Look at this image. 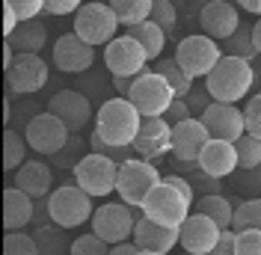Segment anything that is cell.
Segmentation results:
<instances>
[{"mask_svg": "<svg viewBox=\"0 0 261 255\" xmlns=\"http://www.w3.org/2000/svg\"><path fill=\"white\" fill-rule=\"evenodd\" d=\"M231 184H234L238 193H244L246 199H261V166H252V169H234Z\"/></svg>", "mask_w": 261, "mask_h": 255, "instance_id": "cell-35", "label": "cell"}, {"mask_svg": "<svg viewBox=\"0 0 261 255\" xmlns=\"http://www.w3.org/2000/svg\"><path fill=\"white\" fill-rule=\"evenodd\" d=\"M83 42H89L92 48L98 45H110L119 33V18H116L113 6L110 3H98V0H89L83 3L74 15V30Z\"/></svg>", "mask_w": 261, "mask_h": 255, "instance_id": "cell-7", "label": "cell"}, {"mask_svg": "<svg viewBox=\"0 0 261 255\" xmlns=\"http://www.w3.org/2000/svg\"><path fill=\"white\" fill-rule=\"evenodd\" d=\"M211 101H214V98H211V92H208V89H193V92L187 95V104H190V110L199 113V116L208 110V104H211Z\"/></svg>", "mask_w": 261, "mask_h": 255, "instance_id": "cell-48", "label": "cell"}, {"mask_svg": "<svg viewBox=\"0 0 261 255\" xmlns=\"http://www.w3.org/2000/svg\"><path fill=\"white\" fill-rule=\"evenodd\" d=\"M68 134H71L68 125L60 116H54L50 110L36 113L27 122V128H24V137H27L30 148L39 151V155H45V158H54L57 151H63L68 145Z\"/></svg>", "mask_w": 261, "mask_h": 255, "instance_id": "cell-12", "label": "cell"}, {"mask_svg": "<svg viewBox=\"0 0 261 255\" xmlns=\"http://www.w3.org/2000/svg\"><path fill=\"white\" fill-rule=\"evenodd\" d=\"M252 45H255V50H258V57H261V18L255 21V27H252Z\"/></svg>", "mask_w": 261, "mask_h": 255, "instance_id": "cell-55", "label": "cell"}, {"mask_svg": "<svg viewBox=\"0 0 261 255\" xmlns=\"http://www.w3.org/2000/svg\"><path fill=\"white\" fill-rule=\"evenodd\" d=\"M234 232H246V228H258L261 232V199H244L241 205H234Z\"/></svg>", "mask_w": 261, "mask_h": 255, "instance_id": "cell-33", "label": "cell"}, {"mask_svg": "<svg viewBox=\"0 0 261 255\" xmlns=\"http://www.w3.org/2000/svg\"><path fill=\"white\" fill-rule=\"evenodd\" d=\"M238 169H252V166H261V140L252 137V134H244L238 143Z\"/></svg>", "mask_w": 261, "mask_h": 255, "instance_id": "cell-34", "label": "cell"}, {"mask_svg": "<svg viewBox=\"0 0 261 255\" xmlns=\"http://www.w3.org/2000/svg\"><path fill=\"white\" fill-rule=\"evenodd\" d=\"M163 181V175L143 158H130L125 160L122 166H119V184H116V193H119V199L130 208H143L146 202V196L158 184Z\"/></svg>", "mask_w": 261, "mask_h": 255, "instance_id": "cell-8", "label": "cell"}, {"mask_svg": "<svg viewBox=\"0 0 261 255\" xmlns=\"http://www.w3.org/2000/svg\"><path fill=\"white\" fill-rule=\"evenodd\" d=\"M143 125V113L130 104V98L113 95L107 98L95 113V134L110 145L130 148Z\"/></svg>", "mask_w": 261, "mask_h": 255, "instance_id": "cell-1", "label": "cell"}, {"mask_svg": "<svg viewBox=\"0 0 261 255\" xmlns=\"http://www.w3.org/2000/svg\"><path fill=\"white\" fill-rule=\"evenodd\" d=\"M48 208H50V223L60 228H77V225L92 220V196L86 190H81L77 184H63L48 196Z\"/></svg>", "mask_w": 261, "mask_h": 255, "instance_id": "cell-5", "label": "cell"}, {"mask_svg": "<svg viewBox=\"0 0 261 255\" xmlns=\"http://www.w3.org/2000/svg\"><path fill=\"white\" fill-rule=\"evenodd\" d=\"M86 0H45V12L50 15H77Z\"/></svg>", "mask_w": 261, "mask_h": 255, "instance_id": "cell-45", "label": "cell"}, {"mask_svg": "<svg viewBox=\"0 0 261 255\" xmlns=\"http://www.w3.org/2000/svg\"><path fill=\"white\" fill-rule=\"evenodd\" d=\"M89 148H92V151H98V155H107V158H113L116 163H125V160L134 158V148H122V145H110V143H104V140L98 137L95 131L89 134Z\"/></svg>", "mask_w": 261, "mask_h": 255, "instance_id": "cell-39", "label": "cell"}, {"mask_svg": "<svg viewBox=\"0 0 261 255\" xmlns=\"http://www.w3.org/2000/svg\"><path fill=\"white\" fill-rule=\"evenodd\" d=\"M3 255H39V243L27 232H6Z\"/></svg>", "mask_w": 261, "mask_h": 255, "instance_id": "cell-36", "label": "cell"}, {"mask_svg": "<svg viewBox=\"0 0 261 255\" xmlns=\"http://www.w3.org/2000/svg\"><path fill=\"white\" fill-rule=\"evenodd\" d=\"M36 228L39 225H50V208H48V199H36V217H33Z\"/></svg>", "mask_w": 261, "mask_h": 255, "instance_id": "cell-50", "label": "cell"}, {"mask_svg": "<svg viewBox=\"0 0 261 255\" xmlns=\"http://www.w3.org/2000/svg\"><path fill=\"white\" fill-rule=\"evenodd\" d=\"M110 255H140V246L134 240H122V243L110 246Z\"/></svg>", "mask_w": 261, "mask_h": 255, "instance_id": "cell-52", "label": "cell"}, {"mask_svg": "<svg viewBox=\"0 0 261 255\" xmlns=\"http://www.w3.org/2000/svg\"><path fill=\"white\" fill-rule=\"evenodd\" d=\"M223 54H226V57H241L246 63H252V60L258 57V50L252 45V27H244V24H241L238 33L228 36L226 42H223Z\"/></svg>", "mask_w": 261, "mask_h": 255, "instance_id": "cell-32", "label": "cell"}, {"mask_svg": "<svg viewBox=\"0 0 261 255\" xmlns=\"http://www.w3.org/2000/svg\"><path fill=\"white\" fill-rule=\"evenodd\" d=\"M190 184H193V190L199 193V196H214V193H223V181H220V178L205 175L202 169L190 178Z\"/></svg>", "mask_w": 261, "mask_h": 255, "instance_id": "cell-43", "label": "cell"}, {"mask_svg": "<svg viewBox=\"0 0 261 255\" xmlns=\"http://www.w3.org/2000/svg\"><path fill=\"white\" fill-rule=\"evenodd\" d=\"M128 98H130V104L143 113V119H148V116H166L169 104H172L178 95H175L172 86L163 80V74L146 68L143 74H137L134 89H130Z\"/></svg>", "mask_w": 261, "mask_h": 255, "instance_id": "cell-9", "label": "cell"}, {"mask_svg": "<svg viewBox=\"0 0 261 255\" xmlns=\"http://www.w3.org/2000/svg\"><path fill=\"white\" fill-rule=\"evenodd\" d=\"M104 65L113 78H137L146 71L148 54L137 39L125 33V36H116L110 45H104Z\"/></svg>", "mask_w": 261, "mask_h": 255, "instance_id": "cell-13", "label": "cell"}, {"mask_svg": "<svg viewBox=\"0 0 261 255\" xmlns=\"http://www.w3.org/2000/svg\"><path fill=\"white\" fill-rule=\"evenodd\" d=\"M119 166H122V163H116L113 158L98 155V151H89V155H83L81 163L71 169V175H74V184H77L81 190H86L92 199H104V196L116 193Z\"/></svg>", "mask_w": 261, "mask_h": 255, "instance_id": "cell-4", "label": "cell"}, {"mask_svg": "<svg viewBox=\"0 0 261 255\" xmlns=\"http://www.w3.org/2000/svg\"><path fill=\"white\" fill-rule=\"evenodd\" d=\"M190 113H193V110H190L187 98H175V101L169 104V110H166L163 119H166L169 125H178V122H184V119H190Z\"/></svg>", "mask_w": 261, "mask_h": 255, "instance_id": "cell-47", "label": "cell"}, {"mask_svg": "<svg viewBox=\"0 0 261 255\" xmlns=\"http://www.w3.org/2000/svg\"><path fill=\"white\" fill-rule=\"evenodd\" d=\"M199 27L205 36H211L214 42H226L228 36H234L241 27V15L228 0H208L199 9Z\"/></svg>", "mask_w": 261, "mask_h": 255, "instance_id": "cell-18", "label": "cell"}, {"mask_svg": "<svg viewBox=\"0 0 261 255\" xmlns=\"http://www.w3.org/2000/svg\"><path fill=\"white\" fill-rule=\"evenodd\" d=\"M134 80H137V78H113V89H116V95L128 98V95H130V89H134Z\"/></svg>", "mask_w": 261, "mask_h": 255, "instance_id": "cell-53", "label": "cell"}, {"mask_svg": "<svg viewBox=\"0 0 261 255\" xmlns=\"http://www.w3.org/2000/svg\"><path fill=\"white\" fill-rule=\"evenodd\" d=\"M211 140H228V143H238L241 137L246 134V119L244 110H238L234 104H223V101H211L208 110L199 116Z\"/></svg>", "mask_w": 261, "mask_h": 255, "instance_id": "cell-16", "label": "cell"}, {"mask_svg": "<svg viewBox=\"0 0 261 255\" xmlns=\"http://www.w3.org/2000/svg\"><path fill=\"white\" fill-rule=\"evenodd\" d=\"M199 169L211 178H220V181L234 175V169H238V148H234V143H228V140H211V143L205 145L202 158H199Z\"/></svg>", "mask_w": 261, "mask_h": 255, "instance_id": "cell-22", "label": "cell"}, {"mask_svg": "<svg viewBox=\"0 0 261 255\" xmlns=\"http://www.w3.org/2000/svg\"><path fill=\"white\" fill-rule=\"evenodd\" d=\"M244 119H246V134H252V137H258L261 140V92L246 101Z\"/></svg>", "mask_w": 261, "mask_h": 255, "instance_id": "cell-41", "label": "cell"}, {"mask_svg": "<svg viewBox=\"0 0 261 255\" xmlns=\"http://www.w3.org/2000/svg\"><path fill=\"white\" fill-rule=\"evenodd\" d=\"M134 155L143 160L163 158L166 151H172V125L163 116H148L140 125V134L134 140Z\"/></svg>", "mask_w": 261, "mask_h": 255, "instance_id": "cell-17", "label": "cell"}, {"mask_svg": "<svg viewBox=\"0 0 261 255\" xmlns=\"http://www.w3.org/2000/svg\"><path fill=\"white\" fill-rule=\"evenodd\" d=\"M6 9H12L21 21H33L39 12H45V0H3Z\"/></svg>", "mask_w": 261, "mask_h": 255, "instance_id": "cell-40", "label": "cell"}, {"mask_svg": "<svg viewBox=\"0 0 261 255\" xmlns=\"http://www.w3.org/2000/svg\"><path fill=\"white\" fill-rule=\"evenodd\" d=\"M208 255H238V232L234 228H226L220 235V240H217V246Z\"/></svg>", "mask_w": 261, "mask_h": 255, "instance_id": "cell-46", "label": "cell"}, {"mask_svg": "<svg viewBox=\"0 0 261 255\" xmlns=\"http://www.w3.org/2000/svg\"><path fill=\"white\" fill-rule=\"evenodd\" d=\"M255 83V71L252 63H246L241 57H223L220 65L205 78V89L211 92L214 101L223 104H238L241 98H246V92Z\"/></svg>", "mask_w": 261, "mask_h": 255, "instance_id": "cell-2", "label": "cell"}, {"mask_svg": "<svg viewBox=\"0 0 261 255\" xmlns=\"http://www.w3.org/2000/svg\"><path fill=\"white\" fill-rule=\"evenodd\" d=\"M128 36L143 45V50L148 54V60H158V57L163 54L166 33H163L154 21H143V24H137V27H128Z\"/></svg>", "mask_w": 261, "mask_h": 255, "instance_id": "cell-28", "label": "cell"}, {"mask_svg": "<svg viewBox=\"0 0 261 255\" xmlns=\"http://www.w3.org/2000/svg\"><path fill=\"white\" fill-rule=\"evenodd\" d=\"M48 110L54 116H60L71 134H77L92 122V101L89 95H83L81 89H63L48 101Z\"/></svg>", "mask_w": 261, "mask_h": 255, "instance_id": "cell-19", "label": "cell"}, {"mask_svg": "<svg viewBox=\"0 0 261 255\" xmlns=\"http://www.w3.org/2000/svg\"><path fill=\"white\" fill-rule=\"evenodd\" d=\"M238 6L246 9V12H252V15L261 18V0H238Z\"/></svg>", "mask_w": 261, "mask_h": 255, "instance_id": "cell-54", "label": "cell"}, {"mask_svg": "<svg viewBox=\"0 0 261 255\" xmlns=\"http://www.w3.org/2000/svg\"><path fill=\"white\" fill-rule=\"evenodd\" d=\"M196 211H199V214H205V217H211L223 232L231 228V223H234V205H231V199H226L223 193L199 196V199H196Z\"/></svg>", "mask_w": 261, "mask_h": 255, "instance_id": "cell-26", "label": "cell"}, {"mask_svg": "<svg viewBox=\"0 0 261 255\" xmlns=\"http://www.w3.org/2000/svg\"><path fill=\"white\" fill-rule=\"evenodd\" d=\"M226 54H223V48L214 42L211 36H205V33H196V36H187V39H181L178 48H175V63L190 74V78H208L214 68L220 65V60H223Z\"/></svg>", "mask_w": 261, "mask_h": 255, "instance_id": "cell-6", "label": "cell"}, {"mask_svg": "<svg viewBox=\"0 0 261 255\" xmlns=\"http://www.w3.org/2000/svg\"><path fill=\"white\" fill-rule=\"evenodd\" d=\"M65 228L60 225H39L36 228V243H39V255H71V243L63 238Z\"/></svg>", "mask_w": 261, "mask_h": 255, "instance_id": "cell-30", "label": "cell"}, {"mask_svg": "<svg viewBox=\"0 0 261 255\" xmlns=\"http://www.w3.org/2000/svg\"><path fill=\"white\" fill-rule=\"evenodd\" d=\"M18 24H21V18H18L12 9H6V6H3V36H6V39L18 30Z\"/></svg>", "mask_w": 261, "mask_h": 255, "instance_id": "cell-51", "label": "cell"}, {"mask_svg": "<svg viewBox=\"0 0 261 255\" xmlns=\"http://www.w3.org/2000/svg\"><path fill=\"white\" fill-rule=\"evenodd\" d=\"M211 143V134L199 116H190L178 125H172V158L181 169H199V158L205 145Z\"/></svg>", "mask_w": 261, "mask_h": 255, "instance_id": "cell-10", "label": "cell"}, {"mask_svg": "<svg viewBox=\"0 0 261 255\" xmlns=\"http://www.w3.org/2000/svg\"><path fill=\"white\" fill-rule=\"evenodd\" d=\"M71 255H110V243L98 238L95 232H89V235H81L71 243Z\"/></svg>", "mask_w": 261, "mask_h": 255, "instance_id": "cell-38", "label": "cell"}, {"mask_svg": "<svg viewBox=\"0 0 261 255\" xmlns=\"http://www.w3.org/2000/svg\"><path fill=\"white\" fill-rule=\"evenodd\" d=\"M27 151H33L30 143L24 134H18L12 128L3 131V169L12 172V169H21L27 163Z\"/></svg>", "mask_w": 261, "mask_h": 255, "instance_id": "cell-27", "label": "cell"}, {"mask_svg": "<svg viewBox=\"0 0 261 255\" xmlns=\"http://www.w3.org/2000/svg\"><path fill=\"white\" fill-rule=\"evenodd\" d=\"M238 255H261V232L258 228L238 232Z\"/></svg>", "mask_w": 261, "mask_h": 255, "instance_id": "cell-42", "label": "cell"}, {"mask_svg": "<svg viewBox=\"0 0 261 255\" xmlns=\"http://www.w3.org/2000/svg\"><path fill=\"white\" fill-rule=\"evenodd\" d=\"M110 6H113L119 24H125V27H137V24H143V21L151 18V6H154V0H110Z\"/></svg>", "mask_w": 261, "mask_h": 255, "instance_id": "cell-29", "label": "cell"}, {"mask_svg": "<svg viewBox=\"0 0 261 255\" xmlns=\"http://www.w3.org/2000/svg\"><path fill=\"white\" fill-rule=\"evenodd\" d=\"M140 214H143L140 208H130L125 202H107V205L95 208V214H92V232H95L98 238H104L110 246L122 243V240L134 238V225H137Z\"/></svg>", "mask_w": 261, "mask_h": 255, "instance_id": "cell-11", "label": "cell"}, {"mask_svg": "<svg viewBox=\"0 0 261 255\" xmlns=\"http://www.w3.org/2000/svg\"><path fill=\"white\" fill-rule=\"evenodd\" d=\"M81 158H83V155H81V140H71L63 151H57V155H54V163H57V166H65V169H68V166L74 169V166L81 163Z\"/></svg>", "mask_w": 261, "mask_h": 255, "instance_id": "cell-44", "label": "cell"}, {"mask_svg": "<svg viewBox=\"0 0 261 255\" xmlns=\"http://www.w3.org/2000/svg\"><path fill=\"white\" fill-rule=\"evenodd\" d=\"M154 71H158V74H163V80L172 86V92H175L178 98H187L190 92H193V78H190V74H187V71H184L175 60H161Z\"/></svg>", "mask_w": 261, "mask_h": 255, "instance_id": "cell-31", "label": "cell"}, {"mask_svg": "<svg viewBox=\"0 0 261 255\" xmlns=\"http://www.w3.org/2000/svg\"><path fill=\"white\" fill-rule=\"evenodd\" d=\"M163 181H166V184H172V187H178V190L184 193V196H190V199L196 196L193 184H190V178H184V175H163Z\"/></svg>", "mask_w": 261, "mask_h": 255, "instance_id": "cell-49", "label": "cell"}, {"mask_svg": "<svg viewBox=\"0 0 261 255\" xmlns=\"http://www.w3.org/2000/svg\"><path fill=\"white\" fill-rule=\"evenodd\" d=\"M140 255H161V252H148V249H140Z\"/></svg>", "mask_w": 261, "mask_h": 255, "instance_id": "cell-56", "label": "cell"}, {"mask_svg": "<svg viewBox=\"0 0 261 255\" xmlns=\"http://www.w3.org/2000/svg\"><path fill=\"white\" fill-rule=\"evenodd\" d=\"M184 255H193V252H184Z\"/></svg>", "mask_w": 261, "mask_h": 255, "instance_id": "cell-57", "label": "cell"}, {"mask_svg": "<svg viewBox=\"0 0 261 255\" xmlns=\"http://www.w3.org/2000/svg\"><path fill=\"white\" fill-rule=\"evenodd\" d=\"M220 235H223V228L214 223L211 217H205V214L193 211V214L187 217V223L181 225V243L178 246H184V252L208 255L214 246H217Z\"/></svg>", "mask_w": 261, "mask_h": 255, "instance_id": "cell-20", "label": "cell"}, {"mask_svg": "<svg viewBox=\"0 0 261 255\" xmlns=\"http://www.w3.org/2000/svg\"><path fill=\"white\" fill-rule=\"evenodd\" d=\"M148 21H154V24L169 36V33L178 27V6H175L172 0H154V6H151V18H148Z\"/></svg>", "mask_w": 261, "mask_h": 255, "instance_id": "cell-37", "label": "cell"}, {"mask_svg": "<svg viewBox=\"0 0 261 255\" xmlns=\"http://www.w3.org/2000/svg\"><path fill=\"white\" fill-rule=\"evenodd\" d=\"M95 63V48L77 33H63L54 42V65L65 74H86Z\"/></svg>", "mask_w": 261, "mask_h": 255, "instance_id": "cell-15", "label": "cell"}, {"mask_svg": "<svg viewBox=\"0 0 261 255\" xmlns=\"http://www.w3.org/2000/svg\"><path fill=\"white\" fill-rule=\"evenodd\" d=\"M15 54H39V50L45 48V42H48V27L39 21V18H33V21H21L18 24V30L6 39Z\"/></svg>", "mask_w": 261, "mask_h": 255, "instance_id": "cell-25", "label": "cell"}, {"mask_svg": "<svg viewBox=\"0 0 261 255\" xmlns=\"http://www.w3.org/2000/svg\"><path fill=\"white\" fill-rule=\"evenodd\" d=\"M134 243L140 249H148V252H172L175 246L181 243V232L178 228H166V225L154 223L148 217H137V225H134Z\"/></svg>", "mask_w": 261, "mask_h": 255, "instance_id": "cell-21", "label": "cell"}, {"mask_svg": "<svg viewBox=\"0 0 261 255\" xmlns=\"http://www.w3.org/2000/svg\"><path fill=\"white\" fill-rule=\"evenodd\" d=\"M36 217V199L27 196L21 187L3 190V228L6 232H24Z\"/></svg>", "mask_w": 261, "mask_h": 255, "instance_id": "cell-23", "label": "cell"}, {"mask_svg": "<svg viewBox=\"0 0 261 255\" xmlns=\"http://www.w3.org/2000/svg\"><path fill=\"white\" fill-rule=\"evenodd\" d=\"M15 187H21L33 199H48L54 193V169L42 160H27L21 169H15Z\"/></svg>", "mask_w": 261, "mask_h": 255, "instance_id": "cell-24", "label": "cell"}, {"mask_svg": "<svg viewBox=\"0 0 261 255\" xmlns=\"http://www.w3.org/2000/svg\"><path fill=\"white\" fill-rule=\"evenodd\" d=\"M190 205H193L190 196H184L178 187L161 181V184L146 196V202H143L140 211H143V217H148V220L166 225V228H178L181 232V225L187 223V217H190Z\"/></svg>", "mask_w": 261, "mask_h": 255, "instance_id": "cell-3", "label": "cell"}, {"mask_svg": "<svg viewBox=\"0 0 261 255\" xmlns=\"http://www.w3.org/2000/svg\"><path fill=\"white\" fill-rule=\"evenodd\" d=\"M48 78V63L39 54H15L12 65L6 68V86L15 95H36L39 89H45Z\"/></svg>", "mask_w": 261, "mask_h": 255, "instance_id": "cell-14", "label": "cell"}]
</instances>
